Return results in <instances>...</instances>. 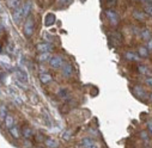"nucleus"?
I'll list each match as a JSON object with an SVG mask.
<instances>
[{
    "instance_id": "1",
    "label": "nucleus",
    "mask_w": 152,
    "mask_h": 148,
    "mask_svg": "<svg viewBox=\"0 0 152 148\" xmlns=\"http://www.w3.org/2000/svg\"><path fill=\"white\" fill-rule=\"evenodd\" d=\"M34 29H35V24H34V20L30 18L24 24V35H25V37H28V38L31 37V35L34 32Z\"/></svg>"
},
{
    "instance_id": "2",
    "label": "nucleus",
    "mask_w": 152,
    "mask_h": 148,
    "mask_svg": "<svg viewBox=\"0 0 152 148\" xmlns=\"http://www.w3.org/2000/svg\"><path fill=\"white\" fill-rule=\"evenodd\" d=\"M49 65H50V67H53V68H61L62 65H64V61H62V59H61L60 56L55 55V56H52V57L49 59Z\"/></svg>"
},
{
    "instance_id": "3",
    "label": "nucleus",
    "mask_w": 152,
    "mask_h": 148,
    "mask_svg": "<svg viewBox=\"0 0 152 148\" xmlns=\"http://www.w3.org/2000/svg\"><path fill=\"white\" fill-rule=\"evenodd\" d=\"M80 144L83 146V148H99L97 144H96V141L90 139V137H85L80 141Z\"/></svg>"
},
{
    "instance_id": "4",
    "label": "nucleus",
    "mask_w": 152,
    "mask_h": 148,
    "mask_svg": "<svg viewBox=\"0 0 152 148\" xmlns=\"http://www.w3.org/2000/svg\"><path fill=\"white\" fill-rule=\"evenodd\" d=\"M105 16H107V18L110 20L111 24H118V23H119V15H118L115 11L107 10V11H105Z\"/></svg>"
},
{
    "instance_id": "5",
    "label": "nucleus",
    "mask_w": 152,
    "mask_h": 148,
    "mask_svg": "<svg viewBox=\"0 0 152 148\" xmlns=\"http://www.w3.org/2000/svg\"><path fill=\"white\" fill-rule=\"evenodd\" d=\"M36 49H37V52H40V53H50L53 50V46L50 43H48V42L40 43V44H37Z\"/></svg>"
},
{
    "instance_id": "6",
    "label": "nucleus",
    "mask_w": 152,
    "mask_h": 148,
    "mask_svg": "<svg viewBox=\"0 0 152 148\" xmlns=\"http://www.w3.org/2000/svg\"><path fill=\"white\" fill-rule=\"evenodd\" d=\"M13 20H15V23L16 24H19L25 17H24V15H23V11H22V7H18V9H16L15 11H13Z\"/></svg>"
},
{
    "instance_id": "7",
    "label": "nucleus",
    "mask_w": 152,
    "mask_h": 148,
    "mask_svg": "<svg viewBox=\"0 0 152 148\" xmlns=\"http://www.w3.org/2000/svg\"><path fill=\"white\" fill-rule=\"evenodd\" d=\"M62 74H64V75L65 77H71L72 75V73H73V68H72V66L69 65V63H64L62 65Z\"/></svg>"
},
{
    "instance_id": "8",
    "label": "nucleus",
    "mask_w": 152,
    "mask_h": 148,
    "mask_svg": "<svg viewBox=\"0 0 152 148\" xmlns=\"http://www.w3.org/2000/svg\"><path fill=\"white\" fill-rule=\"evenodd\" d=\"M133 92H134V94H135L138 98H140V99H145V98H146V96H147V93H146L141 87H139V86L134 87Z\"/></svg>"
},
{
    "instance_id": "9",
    "label": "nucleus",
    "mask_w": 152,
    "mask_h": 148,
    "mask_svg": "<svg viewBox=\"0 0 152 148\" xmlns=\"http://www.w3.org/2000/svg\"><path fill=\"white\" fill-rule=\"evenodd\" d=\"M20 7H22V11H23L24 17L29 16V13H30V11H31V1H25Z\"/></svg>"
},
{
    "instance_id": "10",
    "label": "nucleus",
    "mask_w": 152,
    "mask_h": 148,
    "mask_svg": "<svg viewBox=\"0 0 152 148\" xmlns=\"http://www.w3.org/2000/svg\"><path fill=\"white\" fill-rule=\"evenodd\" d=\"M45 143H46V146H47L48 148H58V147H59V142H58L56 140L52 139V137H48V139H46Z\"/></svg>"
},
{
    "instance_id": "11",
    "label": "nucleus",
    "mask_w": 152,
    "mask_h": 148,
    "mask_svg": "<svg viewBox=\"0 0 152 148\" xmlns=\"http://www.w3.org/2000/svg\"><path fill=\"white\" fill-rule=\"evenodd\" d=\"M52 75L49 73H42V74H40V81L42 83V84H48V83H50L52 81Z\"/></svg>"
},
{
    "instance_id": "12",
    "label": "nucleus",
    "mask_w": 152,
    "mask_h": 148,
    "mask_svg": "<svg viewBox=\"0 0 152 148\" xmlns=\"http://www.w3.org/2000/svg\"><path fill=\"white\" fill-rule=\"evenodd\" d=\"M54 23H55V16H54L53 13H48V15L46 16V18H45V24H46V26H52Z\"/></svg>"
},
{
    "instance_id": "13",
    "label": "nucleus",
    "mask_w": 152,
    "mask_h": 148,
    "mask_svg": "<svg viewBox=\"0 0 152 148\" xmlns=\"http://www.w3.org/2000/svg\"><path fill=\"white\" fill-rule=\"evenodd\" d=\"M4 122H5V126H6L7 129H10V128H12V127L15 126V118H13V116H11V115H9V114H7V116L5 117Z\"/></svg>"
},
{
    "instance_id": "14",
    "label": "nucleus",
    "mask_w": 152,
    "mask_h": 148,
    "mask_svg": "<svg viewBox=\"0 0 152 148\" xmlns=\"http://www.w3.org/2000/svg\"><path fill=\"white\" fill-rule=\"evenodd\" d=\"M17 79L23 81V83H28V75H26V73L22 69H18L17 70Z\"/></svg>"
},
{
    "instance_id": "15",
    "label": "nucleus",
    "mask_w": 152,
    "mask_h": 148,
    "mask_svg": "<svg viewBox=\"0 0 152 148\" xmlns=\"http://www.w3.org/2000/svg\"><path fill=\"white\" fill-rule=\"evenodd\" d=\"M20 3H22V0H9V1H7V5H9V7L16 10V9L20 7Z\"/></svg>"
},
{
    "instance_id": "16",
    "label": "nucleus",
    "mask_w": 152,
    "mask_h": 148,
    "mask_svg": "<svg viewBox=\"0 0 152 148\" xmlns=\"http://www.w3.org/2000/svg\"><path fill=\"white\" fill-rule=\"evenodd\" d=\"M9 130H10V134H11L15 139H19V136H20V131H19V129H18L16 126H13L12 128H10Z\"/></svg>"
},
{
    "instance_id": "17",
    "label": "nucleus",
    "mask_w": 152,
    "mask_h": 148,
    "mask_svg": "<svg viewBox=\"0 0 152 148\" xmlns=\"http://www.w3.org/2000/svg\"><path fill=\"white\" fill-rule=\"evenodd\" d=\"M7 107L5 105H0V120H5V117L7 116Z\"/></svg>"
},
{
    "instance_id": "18",
    "label": "nucleus",
    "mask_w": 152,
    "mask_h": 148,
    "mask_svg": "<svg viewBox=\"0 0 152 148\" xmlns=\"http://www.w3.org/2000/svg\"><path fill=\"white\" fill-rule=\"evenodd\" d=\"M141 37H142L144 40L150 41V40H151V32H150V30H148V29H144V30L141 31Z\"/></svg>"
},
{
    "instance_id": "19",
    "label": "nucleus",
    "mask_w": 152,
    "mask_h": 148,
    "mask_svg": "<svg viewBox=\"0 0 152 148\" xmlns=\"http://www.w3.org/2000/svg\"><path fill=\"white\" fill-rule=\"evenodd\" d=\"M138 53H139V55H140L141 57H147V56H148V50H147L145 47H139Z\"/></svg>"
},
{
    "instance_id": "20",
    "label": "nucleus",
    "mask_w": 152,
    "mask_h": 148,
    "mask_svg": "<svg viewBox=\"0 0 152 148\" xmlns=\"http://www.w3.org/2000/svg\"><path fill=\"white\" fill-rule=\"evenodd\" d=\"M23 135H24L25 139H30V137L32 136V131H31V129L28 128V127H24V128H23Z\"/></svg>"
},
{
    "instance_id": "21",
    "label": "nucleus",
    "mask_w": 152,
    "mask_h": 148,
    "mask_svg": "<svg viewBox=\"0 0 152 148\" xmlns=\"http://www.w3.org/2000/svg\"><path fill=\"white\" fill-rule=\"evenodd\" d=\"M10 94L12 96V98L17 102V104H19V105H22L23 104V102H22V99L19 98V96H17V93L15 92V91H12V90H10Z\"/></svg>"
},
{
    "instance_id": "22",
    "label": "nucleus",
    "mask_w": 152,
    "mask_h": 148,
    "mask_svg": "<svg viewBox=\"0 0 152 148\" xmlns=\"http://www.w3.org/2000/svg\"><path fill=\"white\" fill-rule=\"evenodd\" d=\"M50 59L49 53H41V55H39V60L40 61H48Z\"/></svg>"
},
{
    "instance_id": "23",
    "label": "nucleus",
    "mask_w": 152,
    "mask_h": 148,
    "mask_svg": "<svg viewBox=\"0 0 152 148\" xmlns=\"http://www.w3.org/2000/svg\"><path fill=\"white\" fill-rule=\"evenodd\" d=\"M125 57L126 59H128V60H134V61H137L139 57L137 56V54H134V53H126L125 54Z\"/></svg>"
},
{
    "instance_id": "24",
    "label": "nucleus",
    "mask_w": 152,
    "mask_h": 148,
    "mask_svg": "<svg viewBox=\"0 0 152 148\" xmlns=\"http://www.w3.org/2000/svg\"><path fill=\"white\" fill-rule=\"evenodd\" d=\"M71 136H72V133H71L69 130H66V131L62 134V139H64V140H69Z\"/></svg>"
},
{
    "instance_id": "25",
    "label": "nucleus",
    "mask_w": 152,
    "mask_h": 148,
    "mask_svg": "<svg viewBox=\"0 0 152 148\" xmlns=\"http://www.w3.org/2000/svg\"><path fill=\"white\" fill-rule=\"evenodd\" d=\"M139 70H140V73H141V74H145V73L147 72V68H146L145 66L140 65V66H139ZM147 74H148V75H150V72H147Z\"/></svg>"
},
{
    "instance_id": "26",
    "label": "nucleus",
    "mask_w": 152,
    "mask_h": 148,
    "mask_svg": "<svg viewBox=\"0 0 152 148\" xmlns=\"http://www.w3.org/2000/svg\"><path fill=\"white\" fill-rule=\"evenodd\" d=\"M140 137H141V139H144L145 141H148V133L141 131V133H140Z\"/></svg>"
},
{
    "instance_id": "27",
    "label": "nucleus",
    "mask_w": 152,
    "mask_h": 148,
    "mask_svg": "<svg viewBox=\"0 0 152 148\" xmlns=\"http://www.w3.org/2000/svg\"><path fill=\"white\" fill-rule=\"evenodd\" d=\"M145 11H146V13H147L148 16H151V15H152V6H151V5H147V6L145 7Z\"/></svg>"
},
{
    "instance_id": "28",
    "label": "nucleus",
    "mask_w": 152,
    "mask_h": 148,
    "mask_svg": "<svg viewBox=\"0 0 152 148\" xmlns=\"http://www.w3.org/2000/svg\"><path fill=\"white\" fill-rule=\"evenodd\" d=\"M133 16L137 18V19H139V20H142L144 18H142V13H139V12H134L133 13Z\"/></svg>"
},
{
    "instance_id": "29",
    "label": "nucleus",
    "mask_w": 152,
    "mask_h": 148,
    "mask_svg": "<svg viewBox=\"0 0 152 148\" xmlns=\"http://www.w3.org/2000/svg\"><path fill=\"white\" fill-rule=\"evenodd\" d=\"M146 84H147V86H151V85H152V80H151V77H148V78L146 79Z\"/></svg>"
},
{
    "instance_id": "30",
    "label": "nucleus",
    "mask_w": 152,
    "mask_h": 148,
    "mask_svg": "<svg viewBox=\"0 0 152 148\" xmlns=\"http://www.w3.org/2000/svg\"><path fill=\"white\" fill-rule=\"evenodd\" d=\"M147 127H148V131H147V133L151 134V133H152V126H151V122H150V121H148V123H147Z\"/></svg>"
},
{
    "instance_id": "31",
    "label": "nucleus",
    "mask_w": 152,
    "mask_h": 148,
    "mask_svg": "<svg viewBox=\"0 0 152 148\" xmlns=\"http://www.w3.org/2000/svg\"><path fill=\"white\" fill-rule=\"evenodd\" d=\"M151 48H152V44H151V40H150V41H148V44H147V48H146V49L150 52V50H151Z\"/></svg>"
},
{
    "instance_id": "32",
    "label": "nucleus",
    "mask_w": 152,
    "mask_h": 148,
    "mask_svg": "<svg viewBox=\"0 0 152 148\" xmlns=\"http://www.w3.org/2000/svg\"><path fill=\"white\" fill-rule=\"evenodd\" d=\"M59 1H60V3H62V4H66L67 1H71V0H59Z\"/></svg>"
},
{
    "instance_id": "33",
    "label": "nucleus",
    "mask_w": 152,
    "mask_h": 148,
    "mask_svg": "<svg viewBox=\"0 0 152 148\" xmlns=\"http://www.w3.org/2000/svg\"><path fill=\"white\" fill-rule=\"evenodd\" d=\"M142 1H148V3H151V0H142Z\"/></svg>"
}]
</instances>
